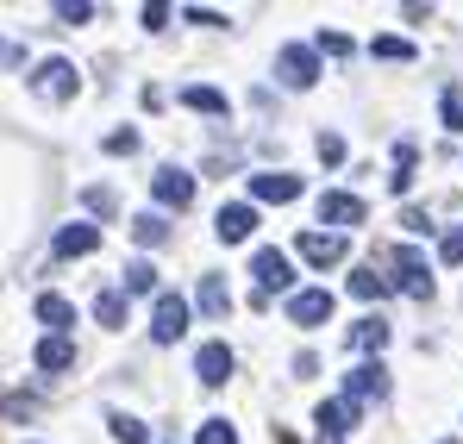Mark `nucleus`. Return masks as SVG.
Masks as SVG:
<instances>
[{
	"instance_id": "nucleus-19",
	"label": "nucleus",
	"mask_w": 463,
	"mask_h": 444,
	"mask_svg": "<svg viewBox=\"0 0 463 444\" xmlns=\"http://www.w3.org/2000/svg\"><path fill=\"white\" fill-rule=\"evenodd\" d=\"M38 319H44V332H63V338H70V319H76V313H70L63 295H38Z\"/></svg>"
},
{
	"instance_id": "nucleus-41",
	"label": "nucleus",
	"mask_w": 463,
	"mask_h": 444,
	"mask_svg": "<svg viewBox=\"0 0 463 444\" xmlns=\"http://www.w3.org/2000/svg\"><path fill=\"white\" fill-rule=\"evenodd\" d=\"M445 444H458V439H445Z\"/></svg>"
},
{
	"instance_id": "nucleus-15",
	"label": "nucleus",
	"mask_w": 463,
	"mask_h": 444,
	"mask_svg": "<svg viewBox=\"0 0 463 444\" xmlns=\"http://www.w3.org/2000/svg\"><path fill=\"white\" fill-rule=\"evenodd\" d=\"M319 220L357 225V220H364V201H357V194H345V188H332V194H319Z\"/></svg>"
},
{
	"instance_id": "nucleus-14",
	"label": "nucleus",
	"mask_w": 463,
	"mask_h": 444,
	"mask_svg": "<svg viewBox=\"0 0 463 444\" xmlns=\"http://www.w3.org/2000/svg\"><path fill=\"white\" fill-rule=\"evenodd\" d=\"M194 307H201L207 319H226L232 295H226V276H220V269H207V276H201V288H194Z\"/></svg>"
},
{
	"instance_id": "nucleus-13",
	"label": "nucleus",
	"mask_w": 463,
	"mask_h": 444,
	"mask_svg": "<svg viewBox=\"0 0 463 444\" xmlns=\"http://www.w3.org/2000/svg\"><path fill=\"white\" fill-rule=\"evenodd\" d=\"M250 231H257V207H250V201H232V207H220V238H226V244H244Z\"/></svg>"
},
{
	"instance_id": "nucleus-11",
	"label": "nucleus",
	"mask_w": 463,
	"mask_h": 444,
	"mask_svg": "<svg viewBox=\"0 0 463 444\" xmlns=\"http://www.w3.org/2000/svg\"><path fill=\"white\" fill-rule=\"evenodd\" d=\"M301 194V175H250V201H263V207H282V201H295Z\"/></svg>"
},
{
	"instance_id": "nucleus-39",
	"label": "nucleus",
	"mask_w": 463,
	"mask_h": 444,
	"mask_svg": "<svg viewBox=\"0 0 463 444\" xmlns=\"http://www.w3.org/2000/svg\"><path fill=\"white\" fill-rule=\"evenodd\" d=\"M13 63H19V44H13V38H0V70H13Z\"/></svg>"
},
{
	"instance_id": "nucleus-4",
	"label": "nucleus",
	"mask_w": 463,
	"mask_h": 444,
	"mask_svg": "<svg viewBox=\"0 0 463 444\" xmlns=\"http://www.w3.org/2000/svg\"><path fill=\"white\" fill-rule=\"evenodd\" d=\"M182 332H188V300H182V295H156L151 338H156V345H175Z\"/></svg>"
},
{
	"instance_id": "nucleus-34",
	"label": "nucleus",
	"mask_w": 463,
	"mask_h": 444,
	"mask_svg": "<svg viewBox=\"0 0 463 444\" xmlns=\"http://www.w3.org/2000/svg\"><path fill=\"white\" fill-rule=\"evenodd\" d=\"M439 257H445V263H463V225H451V231L439 238Z\"/></svg>"
},
{
	"instance_id": "nucleus-16",
	"label": "nucleus",
	"mask_w": 463,
	"mask_h": 444,
	"mask_svg": "<svg viewBox=\"0 0 463 444\" xmlns=\"http://www.w3.org/2000/svg\"><path fill=\"white\" fill-rule=\"evenodd\" d=\"M194 375H201L207 388H220V382L232 375V351H226V345H207V351L194 357Z\"/></svg>"
},
{
	"instance_id": "nucleus-12",
	"label": "nucleus",
	"mask_w": 463,
	"mask_h": 444,
	"mask_svg": "<svg viewBox=\"0 0 463 444\" xmlns=\"http://www.w3.org/2000/svg\"><path fill=\"white\" fill-rule=\"evenodd\" d=\"M250 276H257V288H263V295L295 282V269H288V257H282V250H257V257H250Z\"/></svg>"
},
{
	"instance_id": "nucleus-31",
	"label": "nucleus",
	"mask_w": 463,
	"mask_h": 444,
	"mask_svg": "<svg viewBox=\"0 0 463 444\" xmlns=\"http://www.w3.org/2000/svg\"><path fill=\"white\" fill-rule=\"evenodd\" d=\"M132 238H138V244H163V238H169V225L145 213V220H132Z\"/></svg>"
},
{
	"instance_id": "nucleus-29",
	"label": "nucleus",
	"mask_w": 463,
	"mask_h": 444,
	"mask_svg": "<svg viewBox=\"0 0 463 444\" xmlns=\"http://www.w3.org/2000/svg\"><path fill=\"white\" fill-rule=\"evenodd\" d=\"M81 207H88V213H119V194H113V188H88Z\"/></svg>"
},
{
	"instance_id": "nucleus-20",
	"label": "nucleus",
	"mask_w": 463,
	"mask_h": 444,
	"mask_svg": "<svg viewBox=\"0 0 463 444\" xmlns=\"http://www.w3.org/2000/svg\"><path fill=\"white\" fill-rule=\"evenodd\" d=\"M383 345H388V319L370 313V319H357V326H351V351H383Z\"/></svg>"
},
{
	"instance_id": "nucleus-33",
	"label": "nucleus",
	"mask_w": 463,
	"mask_h": 444,
	"mask_svg": "<svg viewBox=\"0 0 463 444\" xmlns=\"http://www.w3.org/2000/svg\"><path fill=\"white\" fill-rule=\"evenodd\" d=\"M107 150H113V156H132V150H138V132H132V126L107 132Z\"/></svg>"
},
{
	"instance_id": "nucleus-3",
	"label": "nucleus",
	"mask_w": 463,
	"mask_h": 444,
	"mask_svg": "<svg viewBox=\"0 0 463 444\" xmlns=\"http://www.w3.org/2000/svg\"><path fill=\"white\" fill-rule=\"evenodd\" d=\"M276 81H282V88H313V81H319V51H307V44H282Z\"/></svg>"
},
{
	"instance_id": "nucleus-35",
	"label": "nucleus",
	"mask_w": 463,
	"mask_h": 444,
	"mask_svg": "<svg viewBox=\"0 0 463 444\" xmlns=\"http://www.w3.org/2000/svg\"><path fill=\"white\" fill-rule=\"evenodd\" d=\"M319 163H345V138L338 132H319Z\"/></svg>"
},
{
	"instance_id": "nucleus-18",
	"label": "nucleus",
	"mask_w": 463,
	"mask_h": 444,
	"mask_svg": "<svg viewBox=\"0 0 463 444\" xmlns=\"http://www.w3.org/2000/svg\"><path fill=\"white\" fill-rule=\"evenodd\" d=\"M182 107H194V113H207V119H226V94L220 88H182Z\"/></svg>"
},
{
	"instance_id": "nucleus-2",
	"label": "nucleus",
	"mask_w": 463,
	"mask_h": 444,
	"mask_svg": "<svg viewBox=\"0 0 463 444\" xmlns=\"http://www.w3.org/2000/svg\"><path fill=\"white\" fill-rule=\"evenodd\" d=\"M32 94H38V100H70V94H76V63H70V57H44V63L32 70Z\"/></svg>"
},
{
	"instance_id": "nucleus-36",
	"label": "nucleus",
	"mask_w": 463,
	"mask_h": 444,
	"mask_svg": "<svg viewBox=\"0 0 463 444\" xmlns=\"http://www.w3.org/2000/svg\"><path fill=\"white\" fill-rule=\"evenodd\" d=\"M319 51H326V57H351V38H345V32H319Z\"/></svg>"
},
{
	"instance_id": "nucleus-38",
	"label": "nucleus",
	"mask_w": 463,
	"mask_h": 444,
	"mask_svg": "<svg viewBox=\"0 0 463 444\" xmlns=\"http://www.w3.org/2000/svg\"><path fill=\"white\" fill-rule=\"evenodd\" d=\"M401 225H407V231H432V220H426L420 207H407V213H401Z\"/></svg>"
},
{
	"instance_id": "nucleus-8",
	"label": "nucleus",
	"mask_w": 463,
	"mask_h": 444,
	"mask_svg": "<svg viewBox=\"0 0 463 444\" xmlns=\"http://www.w3.org/2000/svg\"><path fill=\"white\" fill-rule=\"evenodd\" d=\"M313 420H319V439L345 444V432H351V426H357V407H351V401H345V394H338V401H319V413H313Z\"/></svg>"
},
{
	"instance_id": "nucleus-32",
	"label": "nucleus",
	"mask_w": 463,
	"mask_h": 444,
	"mask_svg": "<svg viewBox=\"0 0 463 444\" xmlns=\"http://www.w3.org/2000/svg\"><path fill=\"white\" fill-rule=\"evenodd\" d=\"M194 444H238V432H232L226 420H207V426H201V439Z\"/></svg>"
},
{
	"instance_id": "nucleus-5",
	"label": "nucleus",
	"mask_w": 463,
	"mask_h": 444,
	"mask_svg": "<svg viewBox=\"0 0 463 444\" xmlns=\"http://www.w3.org/2000/svg\"><path fill=\"white\" fill-rule=\"evenodd\" d=\"M295 250H301V263H313V269L345 263V238H338V231H301V238H295Z\"/></svg>"
},
{
	"instance_id": "nucleus-26",
	"label": "nucleus",
	"mask_w": 463,
	"mask_h": 444,
	"mask_svg": "<svg viewBox=\"0 0 463 444\" xmlns=\"http://www.w3.org/2000/svg\"><path fill=\"white\" fill-rule=\"evenodd\" d=\"M156 288V269L138 257V263H126V295H151Z\"/></svg>"
},
{
	"instance_id": "nucleus-9",
	"label": "nucleus",
	"mask_w": 463,
	"mask_h": 444,
	"mask_svg": "<svg viewBox=\"0 0 463 444\" xmlns=\"http://www.w3.org/2000/svg\"><path fill=\"white\" fill-rule=\"evenodd\" d=\"M151 194L163 201V207H188V201H194V175H188V169H156Z\"/></svg>"
},
{
	"instance_id": "nucleus-24",
	"label": "nucleus",
	"mask_w": 463,
	"mask_h": 444,
	"mask_svg": "<svg viewBox=\"0 0 463 444\" xmlns=\"http://www.w3.org/2000/svg\"><path fill=\"white\" fill-rule=\"evenodd\" d=\"M94 319H100L107 332H119V326H126V295H113V288L94 295Z\"/></svg>"
},
{
	"instance_id": "nucleus-25",
	"label": "nucleus",
	"mask_w": 463,
	"mask_h": 444,
	"mask_svg": "<svg viewBox=\"0 0 463 444\" xmlns=\"http://www.w3.org/2000/svg\"><path fill=\"white\" fill-rule=\"evenodd\" d=\"M370 51H376L383 63H413V44H407V38H394V32H383V38H376Z\"/></svg>"
},
{
	"instance_id": "nucleus-10",
	"label": "nucleus",
	"mask_w": 463,
	"mask_h": 444,
	"mask_svg": "<svg viewBox=\"0 0 463 444\" xmlns=\"http://www.w3.org/2000/svg\"><path fill=\"white\" fill-rule=\"evenodd\" d=\"M288 319H295V326H326V319H332V295H326V288L288 295Z\"/></svg>"
},
{
	"instance_id": "nucleus-28",
	"label": "nucleus",
	"mask_w": 463,
	"mask_h": 444,
	"mask_svg": "<svg viewBox=\"0 0 463 444\" xmlns=\"http://www.w3.org/2000/svg\"><path fill=\"white\" fill-rule=\"evenodd\" d=\"M51 13H57L63 25H88V19H94V6H88V0H57Z\"/></svg>"
},
{
	"instance_id": "nucleus-1",
	"label": "nucleus",
	"mask_w": 463,
	"mask_h": 444,
	"mask_svg": "<svg viewBox=\"0 0 463 444\" xmlns=\"http://www.w3.org/2000/svg\"><path fill=\"white\" fill-rule=\"evenodd\" d=\"M388 263H394V276H388V282H394L401 295L432 300V269H426V257H420V250H407V244H401V250H394Z\"/></svg>"
},
{
	"instance_id": "nucleus-23",
	"label": "nucleus",
	"mask_w": 463,
	"mask_h": 444,
	"mask_svg": "<svg viewBox=\"0 0 463 444\" xmlns=\"http://www.w3.org/2000/svg\"><path fill=\"white\" fill-rule=\"evenodd\" d=\"M388 288H394V282H388L383 269H351V295L357 300H383Z\"/></svg>"
},
{
	"instance_id": "nucleus-27",
	"label": "nucleus",
	"mask_w": 463,
	"mask_h": 444,
	"mask_svg": "<svg viewBox=\"0 0 463 444\" xmlns=\"http://www.w3.org/2000/svg\"><path fill=\"white\" fill-rule=\"evenodd\" d=\"M439 113H445V132H463V88H445L439 94Z\"/></svg>"
},
{
	"instance_id": "nucleus-40",
	"label": "nucleus",
	"mask_w": 463,
	"mask_h": 444,
	"mask_svg": "<svg viewBox=\"0 0 463 444\" xmlns=\"http://www.w3.org/2000/svg\"><path fill=\"white\" fill-rule=\"evenodd\" d=\"M276 444H295V439H288V432H276Z\"/></svg>"
},
{
	"instance_id": "nucleus-6",
	"label": "nucleus",
	"mask_w": 463,
	"mask_h": 444,
	"mask_svg": "<svg viewBox=\"0 0 463 444\" xmlns=\"http://www.w3.org/2000/svg\"><path fill=\"white\" fill-rule=\"evenodd\" d=\"M88 250H100V225H63V231H57V238H51V257H57V263H70V257H88Z\"/></svg>"
},
{
	"instance_id": "nucleus-17",
	"label": "nucleus",
	"mask_w": 463,
	"mask_h": 444,
	"mask_svg": "<svg viewBox=\"0 0 463 444\" xmlns=\"http://www.w3.org/2000/svg\"><path fill=\"white\" fill-rule=\"evenodd\" d=\"M76 364V345L63 338V332H44V345H38V370H70Z\"/></svg>"
},
{
	"instance_id": "nucleus-22",
	"label": "nucleus",
	"mask_w": 463,
	"mask_h": 444,
	"mask_svg": "<svg viewBox=\"0 0 463 444\" xmlns=\"http://www.w3.org/2000/svg\"><path fill=\"white\" fill-rule=\"evenodd\" d=\"M107 432H113L119 444H145L151 439V426H145L138 413H107Z\"/></svg>"
},
{
	"instance_id": "nucleus-7",
	"label": "nucleus",
	"mask_w": 463,
	"mask_h": 444,
	"mask_svg": "<svg viewBox=\"0 0 463 444\" xmlns=\"http://www.w3.org/2000/svg\"><path fill=\"white\" fill-rule=\"evenodd\" d=\"M383 394H388V370H383V364H364V370L345 375V401H351V407H364V401H383Z\"/></svg>"
},
{
	"instance_id": "nucleus-37",
	"label": "nucleus",
	"mask_w": 463,
	"mask_h": 444,
	"mask_svg": "<svg viewBox=\"0 0 463 444\" xmlns=\"http://www.w3.org/2000/svg\"><path fill=\"white\" fill-rule=\"evenodd\" d=\"M188 19L194 25H226V13H213V6H188Z\"/></svg>"
},
{
	"instance_id": "nucleus-21",
	"label": "nucleus",
	"mask_w": 463,
	"mask_h": 444,
	"mask_svg": "<svg viewBox=\"0 0 463 444\" xmlns=\"http://www.w3.org/2000/svg\"><path fill=\"white\" fill-rule=\"evenodd\" d=\"M413 163H420V150L401 138V145H394V175H388V188H394V194H407V188H413Z\"/></svg>"
},
{
	"instance_id": "nucleus-30",
	"label": "nucleus",
	"mask_w": 463,
	"mask_h": 444,
	"mask_svg": "<svg viewBox=\"0 0 463 444\" xmlns=\"http://www.w3.org/2000/svg\"><path fill=\"white\" fill-rule=\"evenodd\" d=\"M0 407H6L13 420H38V394H25V388H19V394H6Z\"/></svg>"
}]
</instances>
